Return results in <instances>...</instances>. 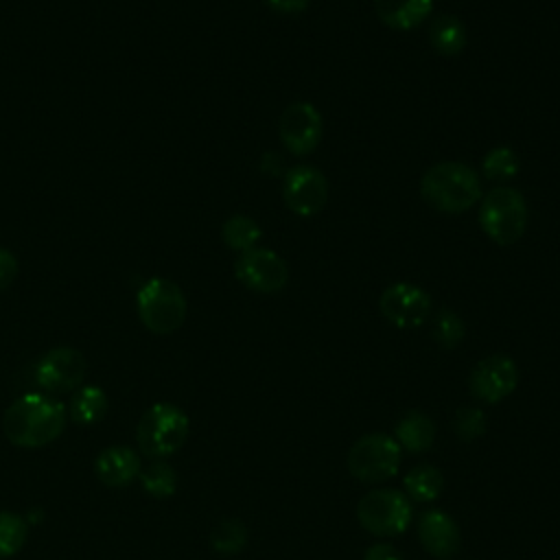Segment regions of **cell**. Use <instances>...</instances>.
Returning <instances> with one entry per match:
<instances>
[{
  "instance_id": "obj_28",
  "label": "cell",
  "mask_w": 560,
  "mask_h": 560,
  "mask_svg": "<svg viewBox=\"0 0 560 560\" xmlns=\"http://www.w3.org/2000/svg\"><path fill=\"white\" fill-rule=\"evenodd\" d=\"M15 276H18V258L7 247H0V291L9 289Z\"/></svg>"
},
{
  "instance_id": "obj_23",
  "label": "cell",
  "mask_w": 560,
  "mask_h": 560,
  "mask_svg": "<svg viewBox=\"0 0 560 560\" xmlns=\"http://www.w3.org/2000/svg\"><path fill=\"white\" fill-rule=\"evenodd\" d=\"M28 540V521L18 512H0V560L15 556Z\"/></svg>"
},
{
  "instance_id": "obj_5",
  "label": "cell",
  "mask_w": 560,
  "mask_h": 560,
  "mask_svg": "<svg viewBox=\"0 0 560 560\" xmlns=\"http://www.w3.org/2000/svg\"><path fill=\"white\" fill-rule=\"evenodd\" d=\"M138 317L155 335L175 332L186 319V298L182 289L166 278H149L136 293Z\"/></svg>"
},
{
  "instance_id": "obj_22",
  "label": "cell",
  "mask_w": 560,
  "mask_h": 560,
  "mask_svg": "<svg viewBox=\"0 0 560 560\" xmlns=\"http://www.w3.org/2000/svg\"><path fill=\"white\" fill-rule=\"evenodd\" d=\"M140 483L147 494L155 499H166L177 490V472L164 459H153L147 468L140 470Z\"/></svg>"
},
{
  "instance_id": "obj_25",
  "label": "cell",
  "mask_w": 560,
  "mask_h": 560,
  "mask_svg": "<svg viewBox=\"0 0 560 560\" xmlns=\"http://www.w3.org/2000/svg\"><path fill=\"white\" fill-rule=\"evenodd\" d=\"M481 171L492 182H508L518 173V155L510 147H494L483 155Z\"/></svg>"
},
{
  "instance_id": "obj_9",
  "label": "cell",
  "mask_w": 560,
  "mask_h": 560,
  "mask_svg": "<svg viewBox=\"0 0 560 560\" xmlns=\"http://www.w3.org/2000/svg\"><path fill=\"white\" fill-rule=\"evenodd\" d=\"M234 276L256 293H278L289 282V267L273 249L252 247L238 254Z\"/></svg>"
},
{
  "instance_id": "obj_8",
  "label": "cell",
  "mask_w": 560,
  "mask_h": 560,
  "mask_svg": "<svg viewBox=\"0 0 560 560\" xmlns=\"http://www.w3.org/2000/svg\"><path fill=\"white\" fill-rule=\"evenodd\" d=\"M88 374L85 357L72 346L48 350L35 365V381L48 394H70L79 389Z\"/></svg>"
},
{
  "instance_id": "obj_26",
  "label": "cell",
  "mask_w": 560,
  "mask_h": 560,
  "mask_svg": "<svg viewBox=\"0 0 560 560\" xmlns=\"http://www.w3.org/2000/svg\"><path fill=\"white\" fill-rule=\"evenodd\" d=\"M466 335V326L462 322V317L448 308H442L435 317V324H433V339L446 348V350H453L462 343Z\"/></svg>"
},
{
  "instance_id": "obj_16",
  "label": "cell",
  "mask_w": 560,
  "mask_h": 560,
  "mask_svg": "<svg viewBox=\"0 0 560 560\" xmlns=\"http://www.w3.org/2000/svg\"><path fill=\"white\" fill-rule=\"evenodd\" d=\"M378 20L394 31L420 26L433 11V0H374Z\"/></svg>"
},
{
  "instance_id": "obj_27",
  "label": "cell",
  "mask_w": 560,
  "mask_h": 560,
  "mask_svg": "<svg viewBox=\"0 0 560 560\" xmlns=\"http://www.w3.org/2000/svg\"><path fill=\"white\" fill-rule=\"evenodd\" d=\"M453 431L462 442H472L486 433V413L479 407H462L453 416Z\"/></svg>"
},
{
  "instance_id": "obj_2",
  "label": "cell",
  "mask_w": 560,
  "mask_h": 560,
  "mask_svg": "<svg viewBox=\"0 0 560 560\" xmlns=\"http://www.w3.org/2000/svg\"><path fill=\"white\" fill-rule=\"evenodd\" d=\"M420 195L431 208L457 214L481 199V182L477 171L464 162H440L422 175Z\"/></svg>"
},
{
  "instance_id": "obj_11",
  "label": "cell",
  "mask_w": 560,
  "mask_h": 560,
  "mask_svg": "<svg viewBox=\"0 0 560 560\" xmlns=\"http://www.w3.org/2000/svg\"><path fill=\"white\" fill-rule=\"evenodd\" d=\"M518 385V368L512 357L508 354H490L481 359L468 378L470 394L486 402L497 405L508 398Z\"/></svg>"
},
{
  "instance_id": "obj_4",
  "label": "cell",
  "mask_w": 560,
  "mask_h": 560,
  "mask_svg": "<svg viewBox=\"0 0 560 560\" xmlns=\"http://www.w3.org/2000/svg\"><path fill=\"white\" fill-rule=\"evenodd\" d=\"M479 225L497 245L516 243L527 228V203L521 190L497 186L488 190L479 208Z\"/></svg>"
},
{
  "instance_id": "obj_13",
  "label": "cell",
  "mask_w": 560,
  "mask_h": 560,
  "mask_svg": "<svg viewBox=\"0 0 560 560\" xmlns=\"http://www.w3.org/2000/svg\"><path fill=\"white\" fill-rule=\"evenodd\" d=\"M278 131L282 144L293 155H306L317 149L324 133V122L319 112L311 103L298 101L282 112Z\"/></svg>"
},
{
  "instance_id": "obj_19",
  "label": "cell",
  "mask_w": 560,
  "mask_h": 560,
  "mask_svg": "<svg viewBox=\"0 0 560 560\" xmlns=\"http://www.w3.org/2000/svg\"><path fill=\"white\" fill-rule=\"evenodd\" d=\"M402 486H405V494L409 497V501L429 503L442 494L444 475L433 464H418L405 475Z\"/></svg>"
},
{
  "instance_id": "obj_18",
  "label": "cell",
  "mask_w": 560,
  "mask_h": 560,
  "mask_svg": "<svg viewBox=\"0 0 560 560\" xmlns=\"http://www.w3.org/2000/svg\"><path fill=\"white\" fill-rule=\"evenodd\" d=\"M466 26L455 15H438L429 24V44L444 57H455L466 48Z\"/></svg>"
},
{
  "instance_id": "obj_17",
  "label": "cell",
  "mask_w": 560,
  "mask_h": 560,
  "mask_svg": "<svg viewBox=\"0 0 560 560\" xmlns=\"http://www.w3.org/2000/svg\"><path fill=\"white\" fill-rule=\"evenodd\" d=\"M394 440L409 453H424L435 442V424L424 411H407L394 427Z\"/></svg>"
},
{
  "instance_id": "obj_6",
  "label": "cell",
  "mask_w": 560,
  "mask_h": 560,
  "mask_svg": "<svg viewBox=\"0 0 560 560\" xmlns=\"http://www.w3.org/2000/svg\"><path fill=\"white\" fill-rule=\"evenodd\" d=\"M402 448L387 433H368L348 451V470L363 483H381L394 477L400 468Z\"/></svg>"
},
{
  "instance_id": "obj_20",
  "label": "cell",
  "mask_w": 560,
  "mask_h": 560,
  "mask_svg": "<svg viewBox=\"0 0 560 560\" xmlns=\"http://www.w3.org/2000/svg\"><path fill=\"white\" fill-rule=\"evenodd\" d=\"M107 413V394L98 385H81L70 400V418L77 424H94Z\"/></svg>"
},
{
  "instance_id": "obj_24",
  "label": "cell",
  "mask_w": 560,
  "mask_h": 560,
  "mask_svg": "<svg viewBox=\"0 0 560 560\" xmlns=\"http://www.w3.org/2000/svg\"><path fill=\"white\" fill-rule=\"evenodd\" d=\"M247 545V527L238 518L221 521L210 534V547L221 556H236Z\"/></svg>"
},
{
  "instance_id": "obj_29",
  "label": "cell",
  "mask_w": 560,
  "mask_h": 560,
  "mask_svg": "<svg viewBox=\"0 0 560 560\" xmlns=\"http://www.w3.org/2000/svg\"><path fill=\"white\" fill-rule=\"evenodd\" d=\"M363 560H402L400 551L387 542H374L363 553Z\"/></svg>"
},
{
  "instance_id": "obj_3",
  "label": "cell",
  "mask_w": 560,
  "mask_h": 560,
  "mask_svg": "<svg viewBox=\"0 0 560 560\" xmlns=\"http://www.w3.org/2000/svg\"><path fill=\"white\" fill-rule=\"evenodd\" d=\"M188 433L190 420L184 409L173 402H155L142 413L136 427V442L142 455L164 459L186 444Z\"/></svg>"
},
{
  "instance_id": "obj_12",
  "label": "cell",
  "mask_w": 560,
  "mask_h": 560,
  "mask_svg": "<svg viewBox=\"0 0 560 560\" xmlns=\"http://www.w3.org/2000/svg\"><path fill=\"white\" fill-rule=\"evenodd\" d=\"M282 199L293 214L313 217L328 201V182L324 173L315 166H293L284 177Z\"/></svg>"
},
{
  "instance_id": "obj_15",
  "label": "cell",
  "mask_w": 560,
  "mask_h": 560,
  "mask_svg": "<svg viewBox=\"0 0 560 560\" xmlns=\"http://www.w3.org/2000/svg\"><path fill=\"white\" fill-rule=\"evenodd\" d=\"M140 457L129 446H107L94 462L98 481L107 488H125L140 475Z\"/></svg>"
},
{
  "instance_id": "obj_7",
  "label": "cell",
  "mask_w": 560,
  "mask_h": 560,
  "mask_svg": "<svg viewBox=\"0 0 560 560\" xmlns=\"http://www.w3.org/2000/svg\"><path fill=\"white\" fill-rule=\"evenodd\" d=\"M357 518L374 536H398L411 523V501L394 488L370 490L357 503Z\"/></svg>"
},
{
  "instance_id": "obj_10",
  "label": "cell",
  "mask_w": 560,
  "mask_h": 560,
  "mask_svg": "<svg viewBox=\"0 0 560 560\" xmlns=\"http://www.w3.org/2000/svg\"><path fill=\"white\" fill-rule=\"evenodd\" d=\"M378 308L383 317L396 328H420L429 319L431 295L418 284L394 282L381 293Z\"/></svg>"
},
{
  "instance_id": "obj_1",
  "label": "cell",
  "mask_w": 560,
  "mask_h": 560,
  "mask_svg": "<svg viewBox=\"0 0 560 560\" xmlns=\"http://www.w3.org/2000/svg\"><path fill=\"white\" fill-rule=\"evenodd\" d=\"M68 422V409L50 394H24L15 398L4 416L2 431L20 448H42L55 442Z\"/></svg>"
},
{
  "instance_id": "obj_30",
  "label": "cell",
  "mask_w": 560,
  "mask_h": 560,
  "mask_svg": "<svg viewBox=\"0 0 560 560\" xmlns=\"http://www.w3.org/2000/svg\"><path fill=\"white\" fill-rule=\"evenodd\" d=\"M269 9H273L276 13H282V15H295V13H302L308 9L311 0H265Z\"/></svg>"
},
{
  "instance_id": "obj_14",
  "label": "cell",
  "mask_w": 560,
  "mask_h": 560,
  "mask_svg": "<svg viewBox=\"0 0 560 560\" xmlns=\"http://www.w3.org/2000/svg\"><path fill=\"white\" fill-rule=\"evenodd\" d=\"M418 540L433 558H453L462 545V532L453 516L442 510H427L418 521Z\"/></svg>"
},
{
  "instance_id": "obj_21",
  "label": "cell",
  "mask_w": 560,
  "mask_h": 560,
  "mask_svg": "<svg viewBox=\"0 0 560 560\" xmlns=\"http://www.w3.org/2000/svg\"><path fill=\"white\" fill-rule=\"evenodd\" d=\"M260 236H262L260 225L247 214H234L221 228L223 243L234 252H247L256 247Z\"/></svg>"
}]
</instances>
